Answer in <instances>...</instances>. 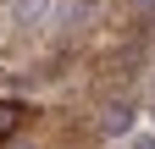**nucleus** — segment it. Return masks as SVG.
Instances as JSON below:
<instances>
[{"mask_svg": "<svg viewBox=\"0 0 155 149\" xmlns=\"http://www.w3.org/2000/svg\"><path fill=\"white\" fill-rule=\"evenodd\" d=\"M50 17V0H11V22L17 28H45Z\"/></svg>", "mask_w": 155, "mask_h": 149, "instance_id": "obj_1", "label": "nucleus"}, {"mask_svg": "<svg viewBox=\"0 0 155 149\" xmlns=\"http://www.w3.org/2000/svg\"><path fill=\"white\" fill-rule=\"evenodd\" d=\"M133 127V105H105V116H100V133L105 138H122Z\"/></svg>", "mask_w": 155, "mask_h": 149, "instance_id": "obj_2", "label": "nucleus"}, {"mask_svg": "<svg viewBox=\"0 0 155 149\" xmlns=\"http://www.w3.org/2000/svg\"><path fill=\"white\" fill-rule=\"evenodd\" d=\"M22 116H28V110L17 105V100H0V138H11L17 127H22Z\"/></svg>", "mask_w": 155, "mask_h": 149, "instance_id": "obj_3", "label": "nucleus"}, {"mask_svg": "<svg viewBox=\"0 0 155 149\" xmlns=\"http://www.w3.org/2000/svg\"><path fill=\"white\" fill-rule=\"evenodd\" d=\"M83 17H94V0H72V6H67V22H83Z\"/></svg>", "mask_w": 155, "mask_h": 149, "instance_id": "obj_4", "label": "nucleus"}, {"mask_svg": "<svg viewBox=\"0 0 155 149\" xmlns=\"http://www.w3.org/2000/svg\"><path fill=\"white\" fill-rule=\"evenodd\" d=\"M133 149H155V138H133Z\"/></svg>", "mask_w": 155, "mask_h": 149, "instance_id": "obj_5", "label": "nucleus"}, {"mask_svg": "<svg viewBox=\"0 0 155 149\" xmlns=\"http://www.w3.org/2000/svg\"><path fill=\"white\" fill-rule=\"evenodd\" d=\"M133 6H139V11H155V0H133Z\"/></svg>", "mask_w": 155, "mask_h": 149, "instance_id": "obj_6", "label": "nucleus"}]
</instances>
